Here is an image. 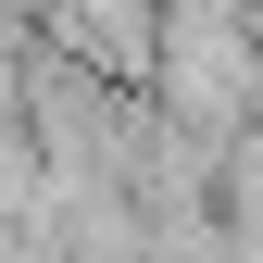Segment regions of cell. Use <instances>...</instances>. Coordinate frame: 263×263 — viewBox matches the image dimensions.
Listing matches in <instances>:
<instances>
[{
  "label": "cell",
  "mask_w": 263,
  "mask_h": 263,
  "mask_svg": "<svg viewBox=\"0 0 263 263\" xmlns=\"http://www.w3.org/2000/svg\"><path fill=\"white\" fill-rule=\"evenodd\" d=\"M138 101L176 125V138H251L263 125V38H251V13L238 0H176V13L151 25V76H138Z\"/></svg>",
  "instance_id": "cell-1"
}]
</instances>
